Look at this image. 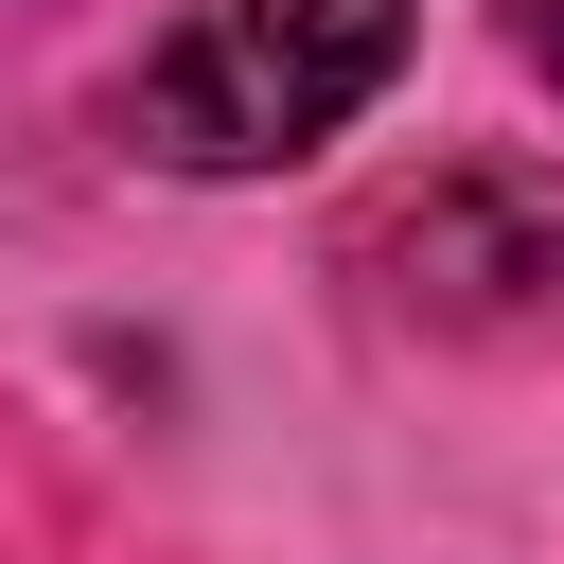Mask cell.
Masks as SVG:
<instances>
[{"label":"cell","instance_id":"cell-1","mask_svg":"<svg viewBox=\"0 0 564 564\" xmlns=\"http://www.w3.org/2000/svg\"><path fill=\"white\" fill-rule=\"evenodd\" d=\"M388 70H405V0H194L141 70V141L176 176H264L335 141Z\"/></svg>","mask_w":564,"mask_h":564},{"label":"cell","instance_id":"cell-2","mask_svg":"<svg viewBox=\"0 0 564 564\" xmlns=\"http://www.w3.org/2000/svg\"><path fill=\"white\" fill-rule=\"evenodd\" d=\"M370 264H405V300H441V317H529V300H564V176H423L388 229H370Z\"/></svg>","mask_w":564,"mask_h":564},{"label":"cell","instance_id":"cell-3","mask_svg":"<svg viewBox=\"0 0 564 564\" xmlns=\"http://www.w3.org/2000/svg\"><path fill=\"white\" fill-rule=\"evenodd\" d=\"M529 53H546V70H564V0H529Z\"/></svg>","mask_w":564,"mask_h":564}]
</instances>
